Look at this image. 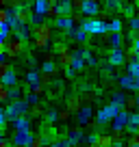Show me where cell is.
Returning a JSON list of instances; mask_svg holds the SVG:
<instances>
[{"label":"cell","instance_id":"6da1fadb","mask_svg":"<svg viewBox=\"0 0 139 147\" xmlns=\"http://www.w3.org/2000/svg\"><path fill=\"white\" fill-rule=\"evenodd\" d=\"M52 26L46 22L39 24H31V39H33V48H46L52 41Z\"/></svg>","mask_w":139,"mask_h":147},{"label":"cell","instance_id":"7a4b0ae2","mask_svg":"<svg viewBox=\"0 0 139 147\" xmlns=\"http://www.w3.org/2000/svg\"><path fill=\"white\" fill-rule=\"evenodd\" d=\"M24 48H26V41L11 37L9 41H0V54H7V59H18L24 54Z\"/></svg>","mask_w":139,"mask_h":147},{"label":"cell","instance_id":"3957f363","mask_svg":"<svg viewBox=\"0 0 139 147\" xmlns=\"http://www.w3.org/2000/svg\"><path fill=\"white\" fill-rule=\"evenodd\" d=\"M33 18H35V11L28 9L26 5L13 7V9H11V20H9V24H11L13 28H18L20 24H33Z\"/></svg>","mask_w":139,"mask_h":147},{"label":"cell","instance_id":"277c9868","mask_svg":"<svg viewBox=\"0 0 139 147\" xmlns=\"http://www.w3.org/2000/svg\"><path fill=\"white\" fill-rule=\"evenodd\" d=\"M5 113H7V117H9V121L18 119V117H24V115L31 113V102L28 100H20V97L18 100H11L9 104H7Z\"/></svg>","mask_w":139,"mask_h":147},{"label":"cell","instance_id":"5b68a950","mask_svg":"<svg viewBox=\"0 0 139 147\" xmlns=\"http://www.w3.org/2000/svg\"><path fill=\"white\" fill-rule=\"evenodd\" d=\"M124 108V106H120V104H115V102H109L107 106H102L100 110L96 113V121L100 125H104V123H109V121H113L115 119V115L120 113V110Z\"/></svg>","mask_w":139,"mask_h":147},{"label":"cell","instance_id":"8992f818","mask_svg":"<svg viewBox=\"0 0 139 147\" xmlns=\"http://www.w3.org/2000/svg\"><path fill=\"white\" fill-rule=\"evenodd\" d=\"M80 26H83L89 35H107L109 32V22L107 20H100V18H87Z\"/></svg>","mask_w":139,"mask_h":147},{"label":"cell","instance_id":"52a82bcc","mask_svg":"<svg viewBox=\"0 0 139 147\" xmlns=\"http://www.w3.org/2000/svg\"><path fill=\"white\" fill-rule=\"evenodd\" d=\"M0 84H5V87H15L18 84V74L7 61L0 63Z\"/></svg>","mask_w":139,"mask_h":147},{"label":"cell","instance_id":"ba28073f","mask_svg":"<svg viewBox=\"0 0 139 147\" xmlns=\"http://www.w3.org/2000/svg\"><path fill=\"white\" fill-rule=\"evenodd\" d=\"M11 143L15 147H33L35 134H33V130H15L13 136H11Z\"/></svg>","mask_w":139,"mask_h":147},{"label":"cell","instance_id":"9c48e42d","mask_svg":"<svg viewBox=\"0 0 139 147\" xmlns=\"http://www.w3.org/2000/svg\"><path fill=\"white\" fill-rule=\"evenodd\" d=\"M55 28L63 32H70L76 28V22H74V15H57L55 18Z\"/></svg>","mask_w":139,"mask_h":147},{"label":"cell","instance_id":"30bf717a","mask_svg":"<svg viewBox=\"0 0 139 147\" xmlns=\"http://www.w3.org/2000/svg\"><path fill=\"white\" fill-rule=\"evenodd\" d=\"M120 87L126 89V91H139V76L126 71L124 76L120 78Z\"/></svg>","mask_w":139,"mask_h":147},{"label":"cell","instance_id":"8fae6325","mask_svg":"<svg viewBox=\"0 0 139 147\" xmlns=\"http://www.w3.org/2000/svg\"><path fill=\"white\" fill-rule=\"evenodd\" d=\"M128 119H130V110L124 106V108H122L120 113L115 115V119L111 121L113 130H126V125H128Z\"/></svg>","mask_w":139,"mask_h":147},{"label":"cell","instance_id":"7c38bea8","mask_svg":"<svg viewBox=\"0 0 139 147\" xmlns=\"http://www.w3.org/2000/svg\"><path fill=\"white\" fill-rule=\"evenodd\" d=\"M107 63L111 65V67H120V65H124L126 63L124 50H122V48H111V52H109V56H107Z\"/></svg>","mask_w":139,"mask_h":147},{"label":"cell","instance_id":"4fadbf2b","mask_svg":"<svg viewBox=\"0 0 139 147\" xmlns=\"http://www.w3.org/2000/svg\"><path fill=\"white\" fill-rule=\"evenodd\" d=\"M80 11H83L87 18H98V15L102 13V7L98 5V0H85L83 7H80Z\"/></svg>","mask_w":139,"mask_h":147},{"label":"cell","instance_id":"5bb4252c","mask_svg":"<svg viewBox=\"0 0 139 147\" xmlns=\"http://www.w3.org/2000/svg\"><path fill=\"white\" fill-rule=\"evenodd\" d=\"M91 117H93V108H91V104H85L83 108L76 113V121H78V125H87L89 121H91Z\"/></svg>","mask_w":139,"mask_h":147},{"label":"cell","instance_id":"9a60e30c","mask_svg":"<svg viewBox=\"0 0 139 147\" xmlns=\"http://www.w3.org/2000/svg\"><path fill=\"white\" fill-rule=\"evenodd\" d=\"M67 37H70V39H74V41H78V43H87L89 32L85 30L83 26H76L74 30H70V32H67Z\"/></svg>","mask_w":139,"mask_h":147},{"label":"cell","instance_id":"2e32d148","mask_svg":"<svg viewBox=\"0 0 139 147\" xmlns=\"http://www.w3.org/2000/svg\"><path fill=\"white\" fill-rule=\"evenodd\" d=\"M57 61H59L63 67H70V65H72V61H74V50L67 46L65 50H61L59 54H57Z\"/></svg>","mask_w":139,"mask_h":147},{"label":"cell","instance_id":"e0dca14e","mask_svg":"<svg viewBox=\"0 0 139 147\" xmlns=\"http://www.w3.org/2000/svg\"><path fill=\"white\" fill-rule=\"evenodd\" d=\"M124 11V5H122V0H104V7H102V13H120Z\"/></svg>","mask_w":139,"mask_h":147},{"label":"cell","instance_id":"ac0fdd59","mask_svg":"<svg viewBox=\"0 0 139 147\" xmlns=\"http://www.w3.org/2000/svg\"><path fill=\"white\" fill-rule=\"evenodd\" d=\"M65 108L72 113V115H76L80 108H83V102H80V95H70L67 100H65Z\"/></svg>","mask_w":139,"mask_h":147},{"label":"cell","instance_id":"d6986e66","mask_svg":"<svg viewBox=\"0 0 139 147\" xmlns=\"http://www.w3.org/2000/svg\"><path fill=\"white\" fill-rule=\"evenodd\" d=\"M67 141H70V145H72V147H76L80 141H85V132H83L80 128L70 130V132H67Z\"/></svg>","mask_w":139,"mask_h":147},{"label":"cell","instance_id":"ffe728a7","mask_svg":"<svg viewBox=\"0 0 139 147\" xmlns=\"http://www.w3.org/2000/svg\"><path fill=\"white\" fill-rule=\"evenodd\" d=\"M57 9H59V15H72L74 0H59V2H57Z\"/></svg>","mask_w":139,"mask_h":147},{"label":"cell","instance_id":"44dd1931","mask_svg":"<svg viewBox=\"0 0 139 147\" xmlns=\"http://www.w3.org/2000/svg\"><path fill=\"white\" fill-rule=\"evenodd\" d=\"M28 35H31V24H20L18 28H13V37L22 39V41H26Z\"/></svg>","mask_w":139,"mask_h":147},{"label":"cell","instance_id":"7402d4cb","mask_svg":"<svg viewBox=\"0 0 139 147\" xmlns=\"http://www.w3.org/2000/svg\"><path fill=\"white\" fill-rule=\"evenodd\" d=\"M126 132H128V134L139 132V110L130 113V119H128V125H126Z\"/></svg>","mask_w":139,"mask_h":147},{"label":"cell","instance_id":"603a6c76","mask_svg":"<svg viewBox=\"0 0 139 147\" xmlns=\"http://www.w3.org/2000/svg\"><path fill=\"white\" fill-rule=\"evenodd\" d=\"M11 125H13V130H31V119H28L26 115L18 117V119L11 121Z\"/></svg>","mask_w":139,"mask_h":147},{"label":"cell","instance_id":"cb8c5ba5","mask_svg":"<svg viewBox=\"0 0 139 147\" xmlns=\"http://www.w3.org/2000/svg\"><path fill=\"white\" fill-rule=\"evenodd\" d=\"M44 130H46V132H42V136L46 138L48 145H50V143H55L57 138H59V134H57V128H55L52 123H48V128H44Z\"/></svg>","mask_w":139,"mask_h":147},{"label":"cell","instance_id":"d4e9b609","mask_svg":"<svg viewBox=\"0 0 139 147\" xmlns=\"http://www.w3.org/2000/svg\"><path fill=\"white\" fill-rule=\"evenodd\" d=\"M96 143H98V147H113L115 138H113V134H98Z\"/></svg>","mask_w":139,"mask_h":147},{"label":"cell","instance_id":"484cf974","mask_svg":"<svg viewBox=\"0 0 139 147\" xmlns=\"http://www.w3.org/2000/svg\"><path fill=\"white\" fill-rule=\"evenodd\" d=\"M13 37V26L11 24H0V41H9Z\"/></svg>","mask_w":139,"mask_h":147},{"label":"cell","instance_id":"4316f807","mask_svg":"<svg viewBox=\"0 0 139 147\" xmlns=\"http://www.w3.org/2000/svg\"><path fill=\"white\" fill-rule=\"evenodd\" d=\"M42 71H48V74H55L57 76V61H55V56H48V59L44 61Z\"/></svg>","mask_w":139,"mask_h":147},{"label":"cell","instance_id":"83f0119b","mask_svg":"<svg viewBox=\"0 0 139 147\" xmlns=\"http://www.w3.org/2000/svg\"><path fill=\"white\" fill-rule=\"evenodd\" d=\"M80 54H83V59L87 61V65H89V67H96V65H98L96 56L91 54V50H89V48H83V50H80Z\"/></svg>","mask_w":139,"mask_h":147},{"label":"cell","instance_id":"f1b7e54d","mask_svg":"<svg viewBox=\"0 0 139 147\" xmlns=\"http://www.w3.org/2000/svg\"><path fill=\"white\" fill-rule=\"evenodd\" d=\"M44 113H46V110H44V106L39 104H31V113H28V115L31 117H35V119H39V117H44Z\"/></svg>","mask_w":139,"mask_h":147},{"label":"cell","instance_id":"f546056e","mask_svg":"<svg viewBox=\"0 0 139 147\" xmlns=\"http://www.w3.org/2000/svg\"><path fill=\"white\" fill-rule=\"evenodd\" d=\"M0 102L2 104H9L11 102V89L5 87V84H0Z\"/></svg>","mask_w":139,"mask_h":147},{"label":"cell","instance_id":"4dcf8cb0","mask_svg":"<svg viewBox=\"0 0 139 147\" xmlns=\"http://www.w3.org/2000/svg\"><path fill=\"white\" fill-rule=\"evenodd\" d=\"M122 32H111V37H109V46L111 48H120L122 46Z\"/></svg>","mask_w":139,"mask_h":147},{"label":"cell","instance_id":"1f68e13d","mask_svg":"<svg viewBox=\"0 0 139 147\" xmlns=\"http://www.w3.org/2000/svg\"><path fill=\"white\" fill-rule=\"evenodd\" d=\"M122 26H124L122 20L120 18H113L111 22H109V32H122Z\"/></svg>","mask_w":139,"mask_h":147},{"label":"cell","instance_id":"d6a6232c","mask_svg":"<svg viewBox=\"0 0 139 147\" xmlns=\"http://www.w3.org/2000/svg\"><path fill=\"white\" fill-rule=\"evenodd\" d=\"M39 74H42V71H35V69H31V71L26 74V82L31 84V87H33V84H39Z\"/></svg>","mask_w":139,"mask_h":147},{"label":"cell","instance_id":"836d02e7","mask_svg":"<svg viewBox=\"0 0 139 147\" xmlns=\"http://www.w3.org/2000/svg\"><path fill=\"white\" fill-rule=\"evenodd\" d=\"M124 56H126V65H128V63H133V61H137V59H139V56H137V50H135L133 46H130V48H126V50H124Z\"/></svg>","mask_w":139,"mask_h":147},{"label":"cell","instance_id":"e575fe53","mask_svg":"<svg viewBox=\"0 0 139 147\" xmlns=\"http://www.w3.org/2000/svg\"><path fill=\"white\" fill-rule=\"evenodd\" d=\"M52 78H55V74H48V71H42V74H39V82H42L44 87L52 84Z\"/></svg>","mask_w":139,"mask_h":147},{"label":"cell","instance_id":"d590c367","mask_svg":"<svg viewBox=\"0 0 139 147\" xmlns=\"http://www.w3.org/2000/svg\"><path fill=\"white\" fill-rule=\"evenodd\" d=\"M126 100H128V97H126L124 93H120V91L111 95V102H115V104H120V106H126Z\"/></svg>","mask_w":139,"mask_h":147},{"label":"cell","instance_id":"8d00e7d4","mask_svg":"<svg viewBox=\"0 0 139 147\" xmlns=\"http://www.w3.org/2000/svg\"><path fill=\"white\" fill-rule=\"evenodd\" d=\"M46 121L48 123H57V121H59V110H46Z\"/></svg>","mask_w":139,"mask_h":147},{"label":"cell","instance_id":"74e56055","mask_svg":"<svg viewBox=\"0 0 139 147\" xmlns=\"http://www.w3.org/2000/svg\"><path fill=\"white\" fill-rule=\"evenodd\" d=\"M126 147H139V132H133L126 141Z\"/></svg>","mask_w":139,"mask_h":147},{"label":"cell","instance_id":"f35d334b","mask_svg":"<svg viewBox=\"0 0 139 147\" xmlns=\"http://www.w3.org/2000/svg\"><path fill=\"white\" fill-rule=\"evenodd\" d=\"M128 26H130V30H135V32L139 30V15H133V18L128 20Z\"/></svg>","mask_w":139,"mask_h":147},{"label":"cell","instance_id":"ab89813d","mask_svg":"<svg viewBox=\"0 0 139 147\" xmlns=\"http://www.w3.org/2000/svg\"><path fill=\"white\" fill-rule=\"evenodd\" d=\"M50 145L52 147H72V145H70V141H67V136H65V138H57V141L50 143Z\"/></svg>","mask_w":139,"mask_h":147},{"label":"cell","instance_id":"60d3db41","mask_svg":"<svg viewBox=\"0 0 139 147\" xmlns=\"http://www.w3.org/2000/svg\"><path fill=\"white\" fill-rule=\"evenodd\" d=\"M44 89H46V87H44V84L39 82V84H33V87H31V91L35 93V95H39V97H42V95H44Z\"/></svg>","mask_w":139,"mask_h":147},{"label":"cell","instance_id":"b9f144b4","mask_svg":"<svg viewBox=\"0 0 139 147\" xmlns=\"http://www.w3.org/2000/svg\"><path fill=\"white\" fill-rule=\"evenodd\" d=\"M126 108L128 110H137V97H128V100H126Z\"/></svg>","mask_w":139,"mask_h":147},{"label":"cell","instance_id":"7bdbcfd3","mask_svg":"<svg viewBox=\"0 0 139 147\" xmlns=\"http://www.w3.org/2000/svg\"><path fill=\"white\" fill-rule=\"evenodd\" d=\"M70 117H72V113H70L67 108H63V110H59V121H67Z\"/></svg>","mask_w":139,"mask_h":147},{"label":"cell","instance_id":"ee69618b","mask_svg":"<svg viewBox=\"0 0 139 147\" xmlns=\"http://www.w3.org/2000/svg\"><path fill=\"white\" fill-rule=\"evenodd\" d=\"M52 48H55V52L59 54L61 50H65V48H67V43H65V41H55V43H52Z\"/></svg>","mask_w":139,"mask_h":147},{"label":"cell","instance_id":"f6af8a7d","mask_svg":"<svg viewBox=\"0 0 139 147\" xmlns=\"http://www.w3.org/2000/svg\"><path fill=\"white\" fill-rule=\"evenodd\" d=\"M124 132L126 130H113V138L115 141H124Z\"/></svg>","mask_w":139,"mask_h":147},{"label":"cell","instance_id":"bcb514c9","mask_svg":"<svg viewBox=\"0 0 139 147\" xmlns=\"http://www.w3.org/2000/svg\"><path fill=\"white\" fill-rule=\"evenodd\" d=\"M28 0H9V7L13 9V7H22V5H26Z\"/></svg>","mask_w":139,"mask_h":147},{"label":"cell","instance_id":"7dc6e473","mask_svg":"<svg viewBox=\"0 0 139 147\" xmlns=\"http://www.w3.org/2000/svg\"><path fill=\"white\" fill-rule=\"evenodd\" d=\"M26 100L31 102V104H37V102H39V95H35V93L31 91V93H28V97H26Z\"/></svg>","mask_w":139,"mask_h":147},{"label":"cell","instance_id":"c3c4849f","mask_svg":"<svg viewBox=\"0 0 139 147\" xmlns=\"http://www.w3.org/2000/svg\"><path fill=\"white\" fill-rule=\"evenodd\" d=\"M0 147H15V145H13L11 141H7L5 136H2V141H0Z\"/></svg>","mask_w":139,"mask_h":147},{"label":"cell","instance_id":"681fc988","mask_svg":"<svg viewBox=\"0 0 139 147\" xmlns=\"http://www.w3.org/2000/svg\"><path fill=\"white\" fill-rule=\"evenodd\" d=\"M65 78H70V80L74 78V69L72 67H65Z\"/></svg>","mask_w":139,"mask_h":147},{"label":"cell","instance_id":"f907efd6","mask_svg":"<svg viewBox=\"0 0 139 147\" xmlns=\"http://www.w3.org/2000/svg\"><path fill=\"white\" fill-rule=\"evenodd\" d=\"M133 48H135V50H137V56H139V37H137V39H135V41H133Z\"/></svg>","mask_w":139,"mask_h":147},{"label":"cell","instance_id":"816d5d0a","mask_svg":"<svg viewBox=\"0 0 139 147\" xmlns=\"http://www.w3.org/2000/svg\"><path fill=\"white\" fill-rule=\"evenodd\" d=\"M113 147H126V145H124V141H115V145H113Z\"/></svg>","mask_w":139,"mask_h":147},{"label":"cell","instance_id":"f5cc1de1","mask_svg":"<svg viewBox=\"0 0 139 147\" xmlns=\"http://www.w3.org/2000/svg\"><path fill=\"white\" fill-rule=\"evenodd\" d=\"M48 2H50V7H55L57 2H59V0H48Z\"/></svg>","mask_w":139,"mask_h":147},{"label":"cell","instance_id":"db71d44e","mask_svg":"<svg viewBox=\"0 0 139 147\" xmlns=\"http://www.w3.org/2000/svg\"><path fill=\"white\" fill-rule=\"evenodd\" d=\"M87 147H98V143H87Z\"/></svg>","mask_w":139,"mask_h":147},{"label":"cell","instance_id":"11a10c76","mask_svg":"<svg viewBox=\"0 0 139 147\" xmlns=\"http://www.w3.org/2000/svg\"><path fill=\"white\" fill-rule=\"evenodd\" d=\"M135 9H137V15H139V0L135 2Z\"/></svg>","mask_w":139,"mask_h":147},{"label":"cell","instance_id":"9f6ffc18","mask_svg":"<svg viewBox=\"0 0 139 147\" xmlns=\"http://www.w3.org/2000/svg\"><path fill=\"white\" fill-rule=\"evenodd\" d=\"M137 110H139V97H137Z\"/></svg>","mask_w":139,"mask_h":147},{"label":"cell","instance_id":"6f0895ef","mask_svg":"<svg viewBox=\"0 0 139 147\" xmlns=\"http://www.w3.org/2000/svg\"><path fill=\"white\" fill-rule=\"evenodd\" d=\"M48 147H52V145H48Z\"/></svg>","mask_w":139,"mask_h":147}]
</instances>
